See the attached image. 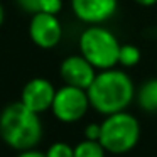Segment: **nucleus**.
<instances>
[{"mask_svg": "<svg viewBox=\"0 0 157 157\" xmlns=\"http://www.w3.org/2000/svg\"><path fill=\"white\" fill-rule=\"evenodd\" d=\"M86 91L91 108L108 117L125 112L135 98L137 90L125 69L110 68L96 73V78Z\"/></svg>", "mask_w": 157, "mask_h": 157, "instance_id": "f257e3e1", "label": "nucleus"}, {"mask_svg": "<svg viewBox=\"0 0 157 157\" xmlns=\"http://www.w3.org/2000/svg\"><path fill=\"white\" fill-rule=\"evenodd\" d=\"M42 122L39 113L29 110L22 101H14L0 112V139L17 150L36 149L42 140Z\"/></svg>", "mask_w": 157, "mask_h": 157, "instance_id": "f03ea898", "label": "nucleus"}, {"mask_svg": "<svg viewBox=\"0 0 157 157\" xmlns=\"http://www.w3.org/2000/svg\"><path fill=\"white\" fill-rule=\"evenodd\" d=\"M79 54L88 59L98 71L118 66L120 42L110 29L101 24L88 25L79 36Z\"/></svg>", "mask_w": 157, "mask_h": 157, "instance_id": "7ed1b4c3", "label": "nucleus"}, {"mask_svg": "<svg viewBox=\"0 0 157 157\" xmlns=\"http://www.w3.org/2000/svg\"><path fill=\"white\" fill-rule=\"evenodd\" d=\"M100 127V144L110 154H127L140 140V123L127 110L105 117Z\"/></svg>", "mask_w": 157, "mask_h": 157, "instance_id": "20e7f679", "label": "nucleus"}, {"mask_svg": "<svg viewBox=\"0 0 157 157\" xmlns=\"http://www.w3.org/2000/svg\"><path fill=\"white\" fill-rule=\"evenodd\" d=\"M88 91L76 86L63 85L56 90V96L52 101L51 112L56 120L63 123H75L79 122L90 110Z\"/></svg>", "mask_w": 157, "mask_h": 157, "instance_id": "39448f33", "label": "nucleus"}, {"mask_svg": "<svg viewBox=\"0 0 157 157\" xmlns=\"http://www.w3.org/2000/svg\"><path fill=\"white\" fill-rule=\"evenodd\" d=\"M29 37L37 48L52 49L63 39V24L58 15L36 12L29 21Z\"/></svg>", "mask_w": 157, "mask_h": 157, "instance_id": "423d86ee", "label": "nucleus"}, {"mask_svg": "<svg viewBox=\"0 0 157 157\" xmlns=\"http://www.w3.org/2000/svg\"><path fill=\"white\" fill-rule=\"evenodd\" d=\"M96 73H98V69L81 54L68 56L63 59L61 66H59V75H61L64 85L76 86L81 90H88L91 86L93 79L96 78Z\"/></svg>", "mask_w": 157, "mask_h": 157, "instance_id": "0eeeda50", "label": "nucleus"}, {"mask_svg": "<svg viewBox=\"0 0 157 157\" xmlns=\"http://www.w3.org/2000/svg\"><path fill=\"white\" fill-rule=\"evenodd\" d=\"M56 96V88L46 78H32L24 85L21 93V101L29 110L36 113H44L51 110L52 101Z\"/></svg>", "mask_w": 157, "mask_h": 157, "instance_id": "6e6552de", "label": "nucleus"}, {"mask_svg": "<svg viewBox=\"0 0 157 157\" xmlns=\"http://www.w3.org/2000/svg\"><path fill=\"white\" fill-rule=\"evenodd\" d=\"M73 14L88 25L110 21L115 15L118 0H69Z\"/></svg>", "mask_w": 157, "mask_h": 157, "instance_id": "1a4fd4ad", "label": "nucleus"}, {"mask_svg": "<svg viewBox=\"0 0 157 157\" xmlns=\"http://www.w3.org/2000/svg\"><path fill=\"white\" fill-rule=\"evenodd\" d=\"M139 106L147 113H157V78H150L135 91Z\"/></svg>", "mask_w": 157, "mask_h": 157, "instance_id": "9d476101", "label": "nucleus"}, {"mask_svg": "<svg viewBox=\"0 0 157 157\" xmlns=\"http://www.w3.org/2000/svg\"><path fill=\"white\" fill-rule=\"evenodd\" d=\"M75 157H106V150L100 140H81L75 145Z\"/></svg>", "mask_w": 157, "mask_h": 157, "instance_id": "9b49d317", "label": "nucleus"}, {"mask_svg": "<svg viewBox=\"0 0 157 157\" xmlns=\"http://www.w3.org/2000/svg\"><path fill=\"white\" fill-rule=\"evenodd\" d=\"M140 49L133 44H122L120 46V54H118V66L122 68H133L140 63Z\"/></svg>", "mask_w": 157, "mask_h": 157, "instance_id": "f8f14e48", "label": "nucleus"}, {"mask_svg": "<svg viewBox=\"0 0 157 157\" xmlns=\"http://www.w3.org/2000/svg\"><path fill=\"white\" fill-rule=\"evenodd\" d=\"M48 157H75V147L68 142H54L46 150Z\"/></svg>", "mask_w": 157, "mask_h": 157, "instance_id": "ddd939ff", "label": "nucleus"}, {"mask_svg": "<svg viewBox=\"0 0 157 157\" xmlns=\"http://www.w3.org/2000/svg\"><path fill=\"white\" fill-rule=\"evenodd\" d=\"M63 9V0H41V7L39 12H46V14L58 15Z\"/></svg>", "mask_w": 157, "mask_h": 157, "instance_id": "4468645a", "label": "nucleus"}, {"mask_svg": "<svg viewBox=\"0 0 157 157\" xmlns=\"http://www.w3.org/2000/svg\"><path fill=\"white\" fill-rule=\"evenodd\" d=\"M19 5V9H22L27 14H36L39 12V7H41V0H15Z\"/></svg>", "mask_w": 157, "mask_h": 157, "instance_id": "2eb2a0df", "label": "nucleus"}, {"mask_svg": "<svg viewBox=\"0 0 157 157\" xmlns=\"http://www.w3.org/2000/svg\"><path fill=\"white\" fill-rule=\"evenodd\" d=\"M100 132H101L100 123H90V125H86V128H85V139L100 140Z\"/></svg>", "mask_w": 157, "mask_h": 157, "instance_id": "dca6fc26", "label": "nucleus"}, {"mask_svg": "<svg viewBox=\"0 0 157 157\" xmlns=\"http://www.w3.org/2000/svg\"><path fill=\"white\" fill-rule=\"evenodd\" d=\"M17 157H48L46 152L42 150H37V149H27V150H21L17 154Z\"/></svg>", "mask_w": 157, "mask_h": 157, "instance_id": "f3484780", "label": "nucleus"}, {"mask_svg": "<svg viewBox=\"0 0 157 157\" xmlns=\"http://www.w3.org/2000/svg\"><path fill=\"white\" fill-rule=\"evenodd\" d=\"M135 2L142 7H152V5L157 4V0H135Z\"/></svg>", "mask_w": 157, "mask_h": 157, "instance_id": "a211bd4d", "label": "nucleus"}, {"mask_svg": "<svg viewBox=\"0 0 157 157\" xmlns=\"http://www.w3.org/2000/svg\"><path fill=\"white\" fill-rule=\"evenodd\" d=\"M5 21V10H4V5H2V2H0V25L4 24Z\"/></svg>", "mask_w": 157, "mask_h": 157, "instance_id": "6ab92c4d", "label": "nucleus"}]
</instances>
